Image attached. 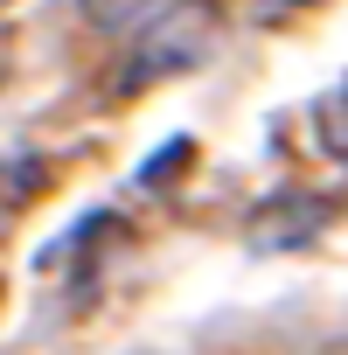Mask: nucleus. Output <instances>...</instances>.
<instances>
[{
    "label": "nucleus",
    "instance_id": "3",
    "mask_svg": "<svg viewBox=\"0 0 348 355\" xmlns=\"http://www.w3.org/2000/svg\"><path fill=\"white\" fill-rule=\"evenodd\" d=\"M313 119H320V146H327V153L348 167V84H341V91H327Z\"/></svg>",
    "mask_w": 348,
    "mask_h": 355
},
{
    "label": "nucleus",
    "instance_id": "4",
    "mask_svg": "<svg viewBox=\"0 0 348 355\" xmlns=\"http://www.w3.org/2000/svg\"><path fill=\"white\" fill-rule=\"evenodd\" d=\"M153 8H160V0H84V15H91L98 28H139Z\"/></svg>",
    "mask_w": 348,
    "mask_h": 355
},
{
    "label": "nucleus",
    "instance_id": "5",
    "mask_svg": "<svg viewBox=\"0 0 348 355\" xmlns=\"http://www.w3.org/2000/svg\"><path fill=\"white\" fill-rule=\"evenodd\" d=\"M251 8H258L265 21H286V15H299V8H320V0H251Z\"/></svg>",
    "mask_w": 348,
    "mask_h": 355
},
{
    "label": "nucleus",
    "instance_id": "1",
    "mask_svg": "<svg viewBox=\"0 0 348 355\" xmlns=\"http://www.w3.org/2000/svg\"><path fill=\"white\" fill-rule=\"evenodd\" d=\"M216 49V8L209 0H160V8L132 28L125 49V91L153 84V77H182Z\"/></svg>",
    "mask_w": 348,
    "mask_h": 355
},
{
    "label": "nucleus",
    "instance_id": "2",
    "mask_svg": "<svg viewBox=\"0 0 348 355\" xmlns=\"http://www.w3.org/2000/svg\"><path fill=\"white\" fill-rule=\"evenodd\" d=\"M327 216H334V202H320V196H272L251 216V244L258 251H299L327 230Z\"/></svg>",
    "mask_w": 348,
    "mask_h": 355
}]
</instances>
